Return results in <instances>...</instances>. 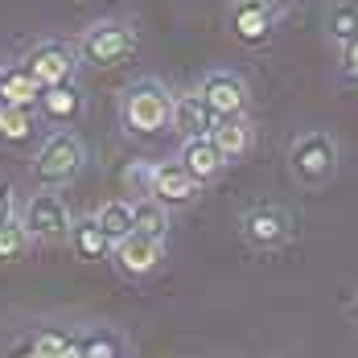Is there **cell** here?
<instances>
[{
    "label": "cell",
    "mask_w": 358,
    "mask_h": 358,
    "mask_svg": "<svg viewBox=\"0 0 358 358\" xmlns=\"http://www.w3.org/2000/svg\"><path fill=\"white\" fill-rule=\"evenodd\" d=\"M210 144L218 148V157L222 161H239V157H248L251 144H255V132H251V124L239 115V120H215V128H210Z\"/></svg>",
    "instance_id": "5bb4252c"
},
{
    "label": "cell",
    "mask_w": 358,
    "mask_h": 358,
    "mask_svg": "<svg viewBox=\"0 0 358 358\" xmlns=\"http://www.w3.org/2000/svg\"><path fill=\"white\" fill-rule=\"evenodd\" d=\"M37 108H41V115H45L50 124H71L74 115L83 111V95L74 91L71 83H66V87H50V91H41Z\"/></svg>",
    "instance_id": "2e32d148"
},
{
    "label": "cell",
    "mask_w": 358,
    "mask_h": 358,
    "mask_svg": "<svg viewBox=\"0 0 358 358\" xmlns=\"http://www.w3.org/2000/svg\"><path fill=\"white\" fill-rule=\"evenodd\" d=\"M25 248H29V235H25L21 218L4 222V227H0V264H8V259H21V251H25Z\"/></svg>",
    "instance_id": "7402d4cb"
},
{
    "label": "cell",
    "mask_w": 358,
    "mask_h": 358,
    "mask_svg": "<svg viewBox=\"0 0 358 358\" xmlns=\"http://www.w3.org/2000/svg\"><path fill=\"white\" fill-rule=\"evenodd\" d=\"M169 128L178 132L181 141H198V136H210L215 115H210V111H206V103L198 99V91H189V95H173V115H169Z\"/></svg>",
    "instance_id": "8fae6325"
},
{
    "label": "cell",
    "mask_w": 358,
    "mask_h": 358,
    "mask_svg": "<svg viewBox=\"0 0 358 358\" xmlns=\"http://www.w3.org/2000/svg\"><path fill=\"white\" fill-rule=\"evenodd\" d=\"M58 358H83V342H78V338H71V342H66V350H62Z\"/></svg>",
    "instance_id": "f1b7e54d"
},
{
    "label": "cell",
    "mask_w": 358,
    "mask_h": 358,
    "mask_svg": "<svg viewBox=\"0 0 358 358\" xmlns=\"http://www.w3.org/2000/svg\"><path fill=\"white\" fill-rule=\"evenodd\" d=\"M194 198H198V181L189 178L178 161H157L152 165V202H161L169 210V206H185Z\"/></svg>",
    "instance_id": "30bf717a"
},
{
    "label": "cell",
    "mask_w": 358,
    "mask_h": 358,
    "mask_svg": "<svg viewBox=\"0 0 358 358\" xmlns=\"http://www.w3.org/2000/svg\"><path fill=\"white\" fill-rule=\"evenodd\" d=\"M178 165L198 181V185H206V181H215L218 173H222V165H227V161L218 157V148L210 144V136H198V141H181Z\"/></svg>",
    "instance_id": "7c38bea8"
},
{
    "label": "cell",
    "mask_w": 358,
    "mask_h": 358,
    "mask_svg": "<svg viewBox=\"0 0 358 358\" xmlns=\"http://www.w3.org/2000/svg\"><path fill=\"white\" fill-rule=\"evenodd\" d=\"M25 74L34 78L41 91H50V87H66L74 78V54L71 45H62V41H41L34 45L29 54H25Z\"/></svg>",
    "instance_id": "5b68a950"
},
{
    "label": "cell",
    "mask_w": 358,
    "mask_h": 358,
    "mask_svg": "<svg viewBox=\"0 0 358 358\" xmlns=\"http://www.w3.org/2000/svg\"><path fill=\"white\" fill-rule=\"evenodd\" d=\"M288 235H292V222L280 206H255L243 215V239H248L251 248L259 251H272L288 243Z\"/></svg>",
    "instance_id": "9c48e42d"
},
{
    "label": "cell",
    "mask_w": 358,
    "mask_h": 358,
    "mask_svg": "<svg viewBox=\"0 0 358 358\" xmlns=\"http://www.w3.org/2000/svg\"><path fill=\"white\" fill-rule=\"evenodd\" d=\"M132 231L144 235V239H161L165 243V235H169V210L161 202H152V198L132 202Z\"/></svg>",
    "instance_id": "ac0fdd59"
},
{
    "label": "cell",
    "mask_w": 358,
    "mask_h": 358,
    "mask_svg": "<svg viewBox=\"0 0 358 358\" xmlns=\"http://www.w3.org/2000/svg\"><path fill=\"white\" fill-rule=\"evenodd\" d=\"M34 111L25 108H0V144H25L34 136Z\"/></svg>",
    "instance_id": "ffe728a7"
},
{
    "label": "cell",
    "mask_w": 358,
    "mask_h": 358,
    "mask_svg": "<svg viewBox=\"0 0 358 358\" xmlns=\"http://www.w3.org/2000/svg\"><path fill=\"white\" fill-rule=\"evenodd\" d=\"M91 218L99 222V231L108 235L111 243H120V239L132 235V202H128V198H111V202H103Z\"/></svg>",
    "instance_id": "e0dca14e"
},
{
    "label": "cell",
    "mask_w": 358,
    "mask_h": 358,
    "mask_svg": "<svg viewBox=\"0 0 358 358\" xmlns=\"http://www.w3.org/2000/svg\"><path fill=\"white\" fill-rule=\"evenodd\" d=\"M334 165H338V148L322 132H309V136H301V141L292 144V173L305 181V185L329 181Z\"/></svg>",
    "instance_id": "52a82bcc"
},
{
    "label": "cell",
    "mask_w": 358,
    "mask_h": 358,
    "mask_svg": "<svg viewBox=\"0 0 358 358\" xmlns=\"http://www.w3.org/2000/svg\"><path fill=\"white\" fill-rule=\"evenodd\" d=\"M338 71L346 83H358V37H350L346 45H342V54H338Z\"/></svg>",
    "instance_id": "484cf974"
},
{
    "label": "cell",
    "mask_w": 358,
    "mask_h": 358,
    "mask_svg": "<svg viewBox=\"0 0 358 358\" xmlns=\"http://www.w3.org/2000/svg\"><path fill=\"white\" fill-rule=\"evenodd\" d=\"M255 4H259L272 21H276V17H285V8H288V0H255Z\"/></svg>",
    "instance_id": "83f0119b"
},
{
    "label": "cell",
    "mask_w": 358,
    "mask_h": 358,
    "mask_svg": "<svg viewBox=\"0 0 358 358\" xmlns=\"http://www.w3.org/2000/svg\"><path fill=\"white\" fill-rule=\"evenodd\" d=\"M136 29L128 25V21H95L83 41H78V54H83V62L87 66H95V71H108V66H120V62H128L132 54H136Z\"/></svg>",
    "instance_id": "3957f363"
},
{
    "label": "cell",
    "mask_w": 358,
    "mask_h": 358,
    "mask_svg": "<svg viewBox=\"0 0 358 358\" xmlns=\"http://www.w3.org/2000/svg\"><path fill=\"white\" fill-rule=\"evenodd\" d=\"M71 243H74V251H78L83 259H108V255H111V239L99 231V222H95V218L74 222V227H71Z\"/></svg>",
    "instance_id": "d6986e66"
},
{
    "label": "cell",
    "mask_w": 358,
    "mask_h": 358,
    "mask_svg": "<svg viewBox=\"0 0 358 358\" xmlns=\"http://www.w3.org/2000/svg\"><path fill=\"white\" fill-rule=\"evenodd\" d=\"M169 115H173V95L157 78H136L120 95V120H124V128L132 136H157V132H165Z\"/></svg>",
    "instance_id": "6da1fadb"
},
{
    "label": "cell",
    "mask_w": 358,
    "mask_h": 358,
    "mask_svg": "<svg viewBox=\"0 0 358 358\" xmlns=\"http://www.w3.org/2000/svg\"><path fill=\"white\" fill-rule=\"evenodd\" d=\"M83 358H120V346H115L111 334H95V338L83 342Z\"/></svg>",
    "instance_id": "d4e9b609"
},
{
    "label": "cell",
    "mask_w": 358,
    "mask_h": 358,
    "mask_svg": "<svg viewBox=\"0 0 358 358\" xmlns=\"http://www.w3.org/2000/svg\"><path fill=\"white\" fill-rule=\"evenodd\" d=\"M231 29H235V37H239L243 45H264V41L272 37V29H276V21H272L255 0H239V4L231 8Z\"/></svg>",
    "instance_id": "4fadbf2b"
},
{
    "label": "cell",
    "mask_w": 358,
    "mask_h": 358,
    "mask_svg": "<svg viewBox=\"0 0 358 358\" xmlns=\"http://www.w3.org/2000/svg\"><path fill=\"white\" fill-rule=\"evenodd\" d=\"M0 95H4V108L34 111L41 99V87L25 74V66H8V71H0Z\"/></svg>",
    "instance_id": "9a60e30c"
},
{
    "label": "cell",
    "mask_w": 358,
    "mask_h": 358,
    "mask_svg": "<svg viewBox=\"0 0 358 358\" xmlns=\"http://www.w3.org/2000/svg\"><path fill=\"white\" fill-rule=\"evenodd\" d=\"M66 342H71V338H66V334H58V329H54V334H37L34 346H29V355H34V358H58L62 350H66Z\"/></svg>",
    "instance_id": "cb8c5ba5"
},
{
    "label": "cell",
    "mask_w": 358,
    "mask_h": 358,
    "mask_svg": "<svg viewBox=\"0 0 358 358\" xmlns=\"http://www.w3.org/2000/svg\"><path fill=\"white\" fill-rule=\"evenodd\" d=\"M329 37H334L338 45H346L350 37H358V8L355 4H338V8L329 13Z\"/></svg>",
    "instance_id": "603a6c76"
},
{
    "label": "cell",
    "mask_w": 358,
    "mask_h": 358,
    "mask_svg": "<svg viewBox=\"0 0 358 358\" xmlns=\"http://www.w3.org/2000/svg\"><path fill=\"white\" fill-rule=\"evenodd\" d=\"M17 218V198H13V185L8 181H0V227L4 222H13Z\"/></svg>",
    "instance_id": "4316f807"
},
{
    "label": "cell",
    "mask_w": 358,
    "mask_h": 358,
    "mask_svg": "<svg viewBox=\"0 0 358 358\" xmlns=\"http://www.w3.org/2000/svg\"><path fill=\"white\" fill-rule=\"evenodd\" d=\"M111 259H115V268L128 276V280H144V276H152L161 264H165V243L161 239H144V235H128V239H120V243H111Z\"/></svg>",
    "instance_id": "ba28073f"
},
{
    "label": "cell",
    "mask_w": 358,
    "mask_h": 358,
    "mask_svg": "<svg viewBox=\"0 0 358 358\" xmlns=\"http://www.w3.org/2000/svg\"><path fill=\"white\" fill-rule=\"evenodd\" d=\"M83 165H87V148L83 141L74 136V132H54V136H45V144L37 148L34 157V178L45 185V189H58V185H66L83 173Z\"/></svg>",
    "instance_id": "7a4b0ae2"
},
{
    "label": "cell",
    "mask_w": 358,
    "mask_h": 358,
    "mask_svg": "<svg viewBox=\"0 0 358 358\" xmlns=\"http://www.w3.org/2000/svg\"><path fill=\"white\" fill-rule=\"evenodd\" d=\"M124 194H128V202H144V198H152V161H128L124 165Z\"/></svg>",
    "instance_id": "44dd1931"
},
{
    "label": "cell",
    "mask_w": 358,
    "mask_h": 358,
    "mask_svg": "<svg viewBox=\"0 0 358 358\" xmlns=\"http://www.w3.org/2000/svg\"><path fill=\"white\" fill-rule=\"evenodd\" d=\"M198 99L206 103V111H210L215 120H239V115L248 111V87H243L239 74L210 71L202 78V87H198Z\"/></svg>",
    "instance_id": "8992f818"
},
{
    "label": "cell",
    "mask_w": 358,
    "mask_h": 358,
    "mask_svg": "<svg viewBox=\"0 0 358 358\" xmlns=\"http://www.w3.org/2000/svg\"><path fill=\"white\" fill-rule=\"evenodd\" d=\"M21 227H25V235L37 239V243H58V239H71L74 218H71V210H66V202L45 189V194H34V198L25 202Z\"/></svg>",
    "instance_id": "277c9868"
},
{
    "label": "cell",
    "mask_w": 358,
    "mask_h": 358,
    "mask_svg": "<svg viewBox=\"0 0 358 358\" xmlns=\"http://www.w3.org/2000/svg\"><path fill=\"white\" fill-rule=\"evenodd\" d=\"M21 358H34V355H29V350H25V355H21Z\"/></svg>",
    "instance_id": "f546056e"
}]
</instances>
